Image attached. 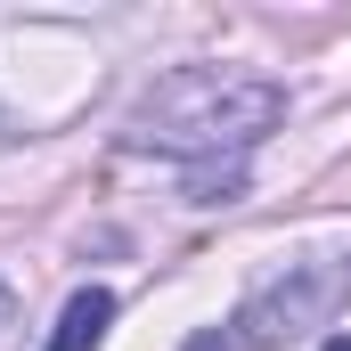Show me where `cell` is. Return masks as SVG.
<instances>
[{"label": "cell", "instance_id": "6da1fadb", "mask_svg": "<svg viewBox=\"0 0 351 351\" xmlns=\"http://www.w3.org/2000/svg\"><path fill=\"white\" fill-rule=\"evenodd\" d=\"M286 123V90L269 74H229V66H180L123 114V147L131 156H164L221 172L237 156H254L269 131Z\"/></svg>", "mask_w": 351, "mask_h": 351}, {"label": "cell", "instance_id": "7a4b0ae2", "mask_svg": "<svg viewBox=\"0 0 351 351\" xmlns=\"http://www.w3.org/2000/svg\"><path fill=\"white\" fill-rule=\"evenodd\" d=\"M343 302H351V254H311V262H286L269 286H254L229 311V327L196 335L188 351H286L294 335L327 327Z\"/></svg>", "mask_w": 351, "mask_h": 351}, {"label": "cell", "instance_id": "3957f363", "mask_svg": "<svg viewBox=\"0 0 351 351\" xmlns=\"http://www.w3.org/2000/svg\"><path fill=\"white\" fill-rule=\"evenodd\" d=\"M106 327H114V294H106V286H74L66 311H58L49 351H98V343H106Z\"/></svg>", "mask_w": 351, "mask_h": 351}, {"label": "cell", "instance_id": "277c9868", "mask_svg": "<svg viewBox=\"0 0 351 351\" xmlns=\"http://www.w3.org/2000/svg\"><path fill=\"white\" fill-rule=\"evenodd\" d=\"M237 196V164H221V172H196L188 180V204H229Z\"/></svg>", "mask_w": 351, "mask_h": 351}, {"label": "cell", "instance_id": "5b68a950", "mask_svg": "<svg viewBox=\"0 0 351 351\" xmlns=\"http://www.w3.org/2000/svg\"><path fill=\"white\" fill-rule=\"evenodd\" d=\"M8 327H16V294L0 286V343H8Z\"/></svg>", "mask_w": 351, "mask_h": 351}, {"label": "cell", "instance_id": "8992f818", "mask_svg": "<svg viewBox=\"0 0 351 351\" xmlns=\"http://www.w3.org/2000/svg\"><path fill=\"white\" fill-rule=\"evenodd\" d=\"M319 351H351V335H327V343H319Z\"/></svg>", "mask_w": 351, "mask_h": 351}, {"label": "cell", "instance_id": "52a82bcc", "mask_svg": "<svg viewBox=\"0 0 351 351\" xmlns=\"http://www.w3.org/2000/svg\"><path fill=\"white\" fill-rule=\"evenodd\" d=\"M0 147H8V123H0Z\"/></svg>", "mask_w": 351, "mask_h": 351}]
</instances>
